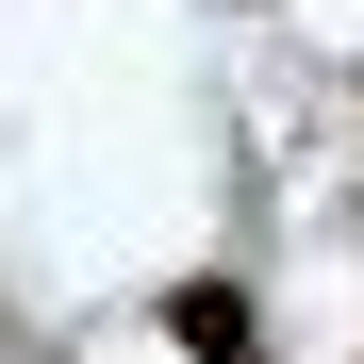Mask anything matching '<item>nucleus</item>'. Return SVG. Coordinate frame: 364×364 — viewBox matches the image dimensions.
<instances>
[{"mask_svg":"<svg viewBox=\"0 0 364 364\" xmlns=\"http://www.w3.org/2000/svg\"><path fill=\"white\" fill-rule=\"evenodd\" d=\"M166 348H199V364H265L249 282H166Z\"/></svg>","mask_w":364,"mask_h":364,"instance_id":"obj_1","label":"nucleus"}]
</instances>
